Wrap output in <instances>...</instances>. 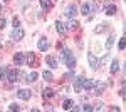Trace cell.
I'll list each match as a JSON object with an SVG mask.
<instances>
[{
	"instance_id": "obj_19",
	"label": "cell",
	"mask_w": 126,
	"mask_h": 112,
	"mask_svg": "<svg viewBox=\"0 0 126 112\" xmlns=\"http://www.w3.org/2000/svg\"><path fill=\"white\" fill-rule=\"evenodd\" d=\"M93 87H94V82L89 80V79H86V80H84V89H86V90H91Z\"/></svg>"
},
{
	"instance_id": "obj_28",
	"label": "cell",
	"mask_w": 126,
	"mask_h": 112,
	"mask_svg": "<svg viewBox=\"0 0 126 112\" xmlns=\"http://www.w3.org/2000/svg\"><path fill=\"white\" fill-rule=\"evenodd\" d=\"M5 25H7V20L3 19V17H0V28H3Z\"/></svg>"
},
{
	"instance_id": "obj_6",
	"label": "cell",
	"mask_w": 126,
	"mask_h": 112,
	"mask_svg": "<svg viewBox=\"0 0 126 112\" xmlns=\"http://www.w3.org/2000/svg\"><path fill=\"white\" fill-rule=\"evenodd\" d=\"M87 60H89V65L93 67V69H97V65H99V62H97L96 55H94L93 52H89V54H87Z\"/></svg>"
},
{
	"instance_id": "obj_31",
	"label": "cell",
	"mask_w": 126,
	"mask_h": 112,
	"mask_svg": "<svg viewBox=\"0 0 126 112\" xmlns=\"http://www.w3.org/2000/svg\"><path fill=\"white\" fill-rule=\"evenodd\" d=\"M93 109H94V107H91V105H84V107H82V111H84V112H89V111H93Z\"/></svg>"
},
{
	"instance_id": "obj_35",
	"label": "cell",
	"mask_w": 126,
	"mask_h": 112,
	"mask_svg": "<svg viewBox=\"0 0 126 112\" xmlns=\"http://www.w3.org/2000/svg\"><path fill=\"white\" fill-rule=\"evenodd\" d=\"M125 2H126V0H125Z\"/></svg>"
},
{
	"instance_id": "obj_21",
	"label": "cell",
	"mask_w": 126,
	"mask_h": 112,
	"mask_svg": "<svg viewBox=\"0 0 126 112\" xmlns=\"http://www.w3.org/2000/svg\"><path fill=\"white\" fill-rule=\"evenodd\" d=\"M42 77H44L46 80H52V72H50V70H44V72H42Z\"/></svg>"
},
{
	"instance_id": "obj_5",
	"label": "cell",
	"mask_w": 126,
	"mask_h": 112,
	"mask_svg": "<svg viewBox=\"0 0 126 112\" xmlns=\"http://www.w3.org/2000/svg\"><path fill=\"white\" fill-rule=\"evenodd\" d=\"M66 17H69V19H72L76 13H78V7L74 5V3H71V5H67V9H66Z\"/></svg>"
},
{
	"instance_id": "obj_30",
	"label": "cell",
	"mask_w": 126,
	"mask_h": 112,
	"mask_svg": "<svg viewBox=\"0 0 126 112\" xmlns=\"http://www.w3.org/2000/svg\"><path fill=\"white\" fill-rule=\"evenodd\" d=\"M121 95H126V80L123 82V89H121Z\"/></svg>"
},
{
	"instance_id": "obj_29",
	"label": "cell",
	"mask_w": 126,
	"mask_h": 112,
	"mask_svg": "<svg viewBox=\"0 0 126 112\" xmlns=\"http://www.w3.org/2000/svg\"><path fill=\"white\" fill-rule=\"evenodd\" d=\"M14 27H20V20H19V17H14Z\"/></svg>"
},
{
	"instance_id": "obj_17",
	"label": "cell",
	"mask_w": 126,
	"mask_h": 112,
	"mask_svg": "<svg viewBox=\"0 0 126 112\" xmlns=\"http://www.w3.org/2000/svg\"><path fill=\"white\" fill-rule=\"evenodd\" d=\"M67 27H69V28H78V27H79V22H78V20H76V19H74V17H72V19L69 20Z\"/></svg>"
},
{
	"instance_id": "obj_34",
	"label": "cell",
	"mask_w": 126,
	"mask_h": 112,
	"mask_svg": "<svg viewBox=\"0 0 126 112\" xmlns=\"http://www.w3.org/2000/svg\"><path fill=\"white\" fill-rule=\"evenodd\" d=\"M5 2H9V0H5Z\"/></svg>"
},
{
	"instance_id": "obj_1",
	"label": "cell",
	"mask_w": 126,
	"mask_h": 112,
	"mask_svg": "<svg viewBox=\"0 0 126 112\" xmlns=\"http://www.w3.org/2000/svg\"><path fill=\"white\" fill-rule=\"evenodd\" d=\"M61 60H62V62H64L71 70H74V67H76V59L72 57V52L69 50L67 47H64V49H62V52H61Z\"/></svg>"
},
{
	"instance_id": "obj_25",
	"label": "cell",
	"mask_w": 126,
	"mask_h": 112,
	"mask_svg": "<svg viewBox=\"0 0 126 112\" xmlns=\"http://www.w3.org/2000/svg\"><path fill=\"white\" fill-rule=\"evenodd\" d=\"M27 62H29L30 65L35 64V55H34V54H29V55H27Z\"/></svg>"
},
{
	"instance_id": "obj_18",
	"label": "cell",
	"mask_w": 126,
	"mask_h": 112,
	"mask_svg": "<svg viewBox=\"0 0 126 112\" xmlns=\"http://www.w3.org/2000/svg\"><path fill=\"white\" fill-rule=\"evenodd\" d=\"M106 13L108 15H114V13H116V5H108L106 7Z\"/></svg>"
},
{
	"instance_id": "obj_3",
	"label": "cell",
	"mask_w": 126,
	"mask_h": 112,
	"mask_svg": "<svg viewBox=\"0 0 126 112\" xmlns=\"http://www.w3.org/2000/svg\"><path fill=\"white\" fill-rule=\"evenodd\" d=\"M12 38H14L15 42L22 40V38H24V30H22L20 27H15L14 30H12Z\"/></svg>"
},
{
	"instance_id": "obj_13",
	"label": "cell",
	"mask_w": 126,
	"mask_h": 112,
	"mask_svg": "<svg viewBox=\"0 0 126 112\" xmlns=\"http://www.w3.org/2000/svg\"><path fill=\"white\" fill-rule=\"evenodd\" d=\"M40 7L44 10H50L52 9V2L50 0H40Z\"/></svg>"
},
{
	"instance_id": "obj_9",
	"label": "cell",
	"mask_w": 126,
	"mask_h": 112,
	"mask_svg": "<svg viewBox=\"0 0 126 112\" xmlns=\"http://www.w3.org/2000/svg\"><path fill=\"white\" fill-rule=\"evenodd\" d=\"M47 49H49V42L46 40V38H39V50L46 52Z\"/></svg>"
},
{
	"instance_id": "obj_10",
	"label": "cell",
	"mask_w": 126,
	"mask_h": 112,
	"mask_svg": "<svg viewBox=\"0 0 126 112\" xmlns=\"http://www.w3.org/2000/svg\"><path fill=\"white\" fill-rule=\"evenodd\" d=\"M94 87H96V94L99 95V94L104 92V89H106V84H104V82H96V84H94Z\"/></svg>"
},
{
	"instance_id": "obj_26",
	"label": "cell",
	"mask_w": 126,
	"mask_h": 112,
	"mask_svg": "<svg viewBox=\"0 0 126 112\" xmlns=\"http://www.w3.org/2000/svg\"><path fill=\"white\" fill-rule=\"evenodd\" d=\"M12 112H15V111H20V107L17 105V104H10V107H9Z\"/></svg>"
},
{
	"instance_id": "obj_14",
	"label": "cell",
	"mask_w": 126,
	"mask_h": 112,
	"mask_svg": "<svg viewBox=\"0 0 126 112\" xmlns=\"http://www.w3.org/2000/svg\"><path fill=\"white\" fill-rule=\"evenodd\" d=\"M89 12H91V5H89V3H82L81 13H82V15H89Z\"/></svg>"
},
{
	"instance_id": "obj_16",
	"label": "cell",
	"mask_w": 126,
	"mask_h": 112,
	"mask_svg": "<svg viewBox=\"0 0 126 112\" xmlns=\"http://www.w3.org/2000/svg\"><path fill=\"white\" fill-rule=\"evenodd\" d=\"M109 70H111V74H116V72H118V60H116V59H113V62H111V67H109Z\"/></svg>"
},
{
	"instance_id": "obj_12",
	"label": "cell",
	"mask_w": 126,
	"mask_h": 112,
	"mask_svg": "<svg viewBox=\"0 0 126 112\" xmlns=\"http://www.w3.org/2000/svg\"><path fill=\"white\" fill-rule=\"evenodd\" d=\"M0 79H2V80L9 79V67H7V65L2 67V70H0Z\"/></svg>"
},
{
	"instance_id": "obj_32",
	"label": "cell",
	"mask_w": 126,
	"mask_h": 112,
	"mask_svg": "<svg viewBox=\"0 0 126 112\" xmlns=\"http://www.w3.org/2000/svg\"><path fill=\"white\" fill-rule=\"evenodd\" d=\"M125 72H126V65H125Z\"/></svg>"
},
{
	"instance_id": "obj_27",
	"label": "cell",
	"mask_w": 126,
	"mask_h": 112,
	"mask_svg": "<svg viewBox=\"0 0 126 112\" xmlns=\"http://www.w3.org/2000/svg\"><path fill=\"white\" fill-rule=\"evenodd\" d=\"M125 47H126V38H121V40H119V49L125 50Z\"/></svg>"
},
{
	"instance_id": "obj_7",
	"label": "cell",
	"mask_w": 126,
	"mask_h": 112,
	"mask_svg": "<svg viewBox=\"0 0 126 112\" xmlns=\"http://www.w3.org/2000/svg\"><path fill=\"white\" fill-rule=\"evenodd\" d=\"M24 60H25V55H24L22 52H19V54H15V55H14V62H15V65H22V64H24Z\"/></svg>"
},
{
	"instance_id": "obj_8",
	"label": "cell",
	"mask_w": 126,
	"mask_h": 112,
	"mask_svg": "<svg viewBox=\"0 0 126 112\" xmlns=\"http://www.w3.org/2000/svg\"><path fill=\"white\" fill-rule=\"evenodd\" d=\"M19 80V70H12L9 72V82L10 84H14V82H17Z\"/></svg>"
},
{
	"instance_id": "obj_20",
	"label": "cell",
	"mask_w": 126,
	"mask_h": 112,
	"mask_svg": "<svg viewBox=\"0 0 126 112\" xmlns=\"http://www.w3.org/2000/svg\"><path fill=\"white\" fill-rule=\"evenodd\" d=\"M113 42H114V35H109V37H108V40H106V49H108V50L113 47Z\"/></svg>"
},
{
	"instance_id": "obj_24",
	"label": "cell",
	"mask_w": 126,
	"mask_h": 112,
	"mask_svg": "<svg viewBox=\"0 0 126 112\" xmlns=\"http://www.w3.org/2000/svg\"><path fill=\"white\" fill-rule=\"evenodd\" d=\"M37 79V72H30L29 75H27V82H34Z\"/></svg>"
},
{
	"instance_id": "obj_15",
	"label": "cell",
	"mask_w": 126,
	"mask_h": 112,
	"mask_svg": "<svg viewBox=\"0 0 126 112\" xmlns=\"http://www.w3.org/2000/svg\"><path fill=\"white\" fill-rule=\"evenodd\" d=\"M56 30H57L59 34H61V35H62V34H64V32H66V28H64V24H62V22H56Z\"/></svg>"
},
{
	"instance_id": "obj_4",
	"label": "cell",
	"mask_w": 126,
	"mask_h": 112,
	"mask_svg": "<svg viewBox=\"0 0 126 112\" xmlns=\"http://www.w3.org/2000/svg\"><path fill=\"white\" fill-rule=\"evenodd\" d=\"M30 95H32V92L27 90V89H20V90H17V97L22 99V100H29Z\"/></svg>"
},
{
	"instance_id": "obj_23",
	"label": "cell",
	"mask_w": 126,
	"mask_h": 112,
	"mask_svg": "<svg viewBox=\"0 0 126 112\" xmlns=\"http://www.w3.org/2000/svg\"><path fill=\"white\" fill-rule=\"evenodd\" d=\"M42 95H44V97H52V95H54V90H52V89H44V92H42Z\"/></svg>"
},
{
	"instance_id": "obj_33",
	"label": "cell",
	"mask_w": 126,
	"mask_h": 112,
	"mask_svg": "<svg viewBox=\"0 0 126 112\" xmlns=\"http://www.w3.org/2000/svg\"><path fill=\"white\" fill-rule=\"evenodd\" d=\"M0 12H2V7H0Z\"/></svg>"
},
{
	"instance_id": "obj_22",
	"label": "cell",
	"mask_w": 126,
	"mask_h": 112,
	"mask_svg": "<svg viewBox=\"0 0 126 112\" xmlns=\"http://www.w3.org/2000/svg\"><path fill=\"white\" fill-rule=\"evenodd\" d=\"M64 109H66V111H71V109H74V104H72V100H66V102H64Z\"/></svg>"
},
{
	"instance_id": "obj_11",
	"label": "cell",
	"mask_w": 126,
	"mask_h": 112,
	"mask_svg": "<svg viewBox=\"0 0 126 112\" xmlns=\"http://www.w3.org/2000/svg\"><path fill=\"white\" fill-rule=\"evenodd\" d=\"M46 62H47L52 69H56V67H57V60H56V57H52V55H47V57H46Z\"/></svg>"
},
{
	"instance_id": "obj_2",
	"label": "cell",
	"mask_w": 126,
	"mask_h": 112,
	"mask_svg": "<svg viewBox=\"0 0 126 112\" xmlns=\"http://www.w3.org/2000/svg\"><path fill=\"white\" fill-rule=\"evenodd\" d=\"M84 77H74V90L76 92H81L82 87H84Z\"/></svg>"
}]
</instances>
